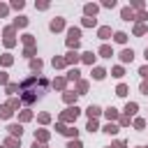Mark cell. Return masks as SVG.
Wrapping results in <instances>:
<instances>
[{
	"instance_id": "8fae6325",
	"label": "cell",
	"mask_w": 148,
	"mask_h": 148,
	"mask_svg": "<svg viewBox=\"0 0 148 148\" xmlns=\"http://www.w3.org/2000/svg\"><path fill=\"white\" fill-rule=\"evenodd\" d=\"M109 35H111V28H99V37L102 39H109Z\"/></svg>"
},
{
	"instance_id": "d6a6232c",
	"label": "cell",
	"mask_w": 148,
	"mask_h": 148,
	"mask_svg": "<svg viewBox=\"0 0 148 148\" xmlns=\"http://www.w3.org/2000/svg\"><path fill=\"white\" fill-rule=\"evenodd\" d=\"M5 14H7V7H5V5H0V16H5Z\"/></svg>"
},
{
	"instance_id": "4316f807",
	"label": "cell",
	"mask_w": 148,
	"mask_h": 148,
	"mask_svg": "<svg viewBox=\"0 0 148 148\" xmlns=\"http://www.w3.org/2000/svg\"><path fill=\"white\" fill-rule=\"evenodd\" d=\"M83 25H95V18H83Z\"/></svg>"
},
{
	"instance_id": "ac0fdd59",
	"label": "cell",
	"mask_w": 148,
	"mask_h": 148,
	"mask_svg": "<svg viewBox=\"0 0 148 148\" xmlns=\"http://www.w3.org/2000/svg\"><path fill=\"white\" fill-rule=\"evenodd\" d=\"M125 39H127V35H125V32H116V42L125 44Z\"/></svg>"
},
{
	"instance_id": "2e32d148",
	"label": "cell",
	"mask_w": 148,
	"mask_h": 148,
	"mask_svg": "<svg viewBox=\"0 0 148 148\" xmlns=\"http://www.w3.org/2000/svg\"><path fill=\"white\" fill-rule=\"evenodd\" d=\"M116 95L125 97V95H127V86H123V83H120V86H118V90H116Z\"/></svg>"
},
{
	"instance_id": "ffe728a7",
	"label": "cell",
	"mask_w": 148,
	"mask_h": 148,
	"mask_svg": "<svg viewBox=\"0 0 148 148\" xmlns=\"http://www.w3.org/2000/svg\"><path fill=\"white\" fill-rule=\"evenodd\" d=\"M134 32H136V35H143V32H146V25H141V23H139V25L134 28Z\"/></svg>"
},
{
	"instance_id": "9a60e30c",
	"label": "cell",
	"mask_w": 148,
	"mask_h": 148,
	"mask_svg": "<svg viewBox=\"0 0 148 148\" xmlns=\"http://www.w3.org/2000/svg\"><path fill=\"white\" fill-rule=\"evenodd\" d=\"M99 53H102V56H104V58H111V56H113V53H111V49H109V46H102V49H99Z\"/></svg>"
},
{
	"instance_id": "3957f363",
	"label": "cell",
	"mask_w": 148,
	"mask_h": 148,
	"mask_svg": "<svg viewBox=\"0 0 148 148\" xmlns=\"http://www.w3.org/2000/svg\"><path fill=\"white\" fill-rule=\"evenodd\" d=\"M62 25H65L62 18H53V21H51V30H53V32H56V30H62Z\"/></svg>"
},
{
	"instance_id": "4fadbf2b",
	"label": "cell",
	"mask_w": 148,
	"mask_h": 148,
	"mask_svg": "<svg viewBox=\"0 0 148 148\" xmlns=\"http://www.w3.org/2000/svg\"><path fill=\"white\" fill-rule=\"evenodd\" d=\"M104 74H106V72H104L102 67H95V72H92V76H95V79H104Z\"/></svg>"
},
{
	"instance_id": "277c9868",
	"label": "cell",
	"mask_w": 148,
	"mask_h": 148,
	"mask_svg": "<svg viewBox=\"0 0 148 148\" xmlns=\"http://www.w3.org/2000/svg\"><path fill=\"white\" fill-rule=\"evenodd\" d=\"M76 116H79V109H76V106H74V109H67V113H65V116H62V118H65V120H74V118H76Z\"/></svg>"
},
{
	"instance_id": "484cf974",
	"label": "cell",
	"mask_w": 148,
	"mask_h": 148,
	"mask_svg": "<svg viewBox=\"0 0 148 148\" xmlns=\"http://www.w3.org/2000/svg\"><path fill=\"white\" fill-rule=\"evenodd\" d=\"M88 130H90V132H95V130H97V123H95V120H90V123H88Z\"/></svg>"
},
{
	"instance_id": "d590c367",
	"label": "cell",
	"mask_w": 148,
	"mask_h": 148,
	"mask_svg": "<svg viewBox=\"0 0 148 148\" xmlns=\"http://www.w3.org/2000/svg\"><path fill=\"white\" fill-rule=\"evenodd\" d=\"M0 148H5V146H0Z\"/></svg>"
},
{
	"instance_id": "d6986e66",
	"label": "cell",
	"mask_w": 148,
	"mask_h": 148,
	"mask_svg": "<svg viewBox=\"0 0 148 148\" xmlns=\"http://www.w3.org/2000/svg\"><path fill=\"white\" fill-rule=\"evenodd\" d=\"M81 58H83V60H86V62H92V60H95V56H92V53H90V51H88V53H83V56H81Z\"/></svg>"
},
{
	"instance_id": "f546056e",
	"label": "cell",
	"mask_w": 148,
	"mask_h": 148,
	"mask_svg": "<svg viewBox=\"0 0 148 148\" xmlns=\"http://www.w3.org/2000/svg\"><path fill=\"white\" fill-rule=\"evenodd\" d=\"M111 148H125V143H123V141H118V143H113Z\"/></svg>"
},
{
	"instance_id": "9c48e42d",
	"label": "cell",
	"mask_w": 148,
	"mask_h": 148,
	"mask_svg": "<svg viewBox=\"0 0 148 148\" xmlns=\"http://www.w3.org/2000/svg\"><path fill=\"white\" fill-rule=\"evenodd\" d=\"M125 111H127V116H132V113H136V104H134V102H127V106H125Z\"/></svg>"
},
{
	"instance_id": "ba28073f",
	"label": "cell",
	"mask_w": 148,
	"mask_h": 148,
	"mask_svg": "<svg viewBox=\"0 0 148 148\" xmlns=\"http://www.w3.org/2000/svg\"><path fill=\"white\" fill-rule=\"evenodd\" d=\"M86 14H88V18L95 16V14H97V7H95V5H86Z\"/></svg>"
},
{
	"instance_id": "603a6c76",
	"label": "cell",
	"mask_w": 148,
	"mask_h": 148,
	"mask_svg": "<svg viewBox=\"0 0 148 148\" xmlns=\"http://www.w3.org/2000/svg\"><path fill=\"white\" fill-rule=\"evenodd\" d=\"M32 69L39 72V69H42V60H32Z\"/></svg>"
},
{
	"instance_id": "e0dca14e",
	"label": "cell",
	"mask_w": 148,
	"mask_h": 148,
	"mask_svg": "<svg viewBox=\"0 0 148 148\" xmlns=\"http://www.w3.org/2000/svg\"><path fill=\"white\" fill-rule=\"evenodd\" d=\"M104 132H109V134H116V132H118V127H116L113 123H109V125L104 127Z\"/></svg>"
},
{
	"instance_id": "f1b7e54d",
	"label": "cell",
	"mask_w": 148,
	"mask_h": 148,
	"mask_svg": "<svg viewBox=\"0 0 148 148\" xmlns=\"http://www.w3.org/2000/svg\"><path fill=\"white\" fill-rule=\"evenodd\" d=\"M69 148H81V141H69Z\"/></svg>"
},
{
	"instance_id": "7a4b0ae2",
	"label": "cell",
	"mask_w": 148,
	"mask_h": 148,
	"mask_svg": "<svg viewBox=\"0 0 148 148\" xmlns=\"http://www.w3.org/2000/svg\"><path fill=\"white\" fill-rule=\"evenodd\" d=\"M132 58H134V51H132V49H125V51L120 53V60H123V62H132Z\"/></svg>"
},
{
	"instance_id": "83f0119b",
	"label": "cell",
	"mask_w": 148,
	"mask_h": 148,
	"mask_svg": "<svg viewBox=\"0 0 148 148\" xmlns=\"http://www.w3.org/2000/svg\"><path fill=\"white\" fill-rule=\"evenodd\" d=\"M72 99H76V95H72V92H67V95H65V102H72Z\"/></svg>"
},
{
	"instance_id": "4dcf8cb0",
	"label": "cell",
	"mask_w": 148,
	"mask_h": 148,
	"mask_svg": "<svg viewBox=\"0 0 148 148\" xmlns=\"http://www.w3.org/2000/svg\"><path fill=\"white\" fill-rule=\"evenodd\" d=\"M0 83H7V74H2V72H0Z\"/></svg>"
},
{
	"instance_id": "30bf717a",
	"label": "cell",
	"mask_w": 148,
	"mask_h": 148,
	"mask_svg": "<svg viewBox=\"0 0 148 148\" xmlns=\"http://www.w3.org/2000/svg\"><path fill=\"white\" fill-rule=\"evenodd\" d=\"M12 116V109L9 106H0V118H9Z\"/></svg>"
},
{
	"instance_id": "52a82bcc",
	"label": "cell",
	"mask_w": 148,
	"mask_h": 148,
	"mask_svg": "<svg viewBox=\"0 0 148 148\" xmlns=\"http://www.w3.org/2000/svg\"><path fill=\"white\" fill-rule=\"evenodd\" d=\"M123 18H125V21H132V18H134V12H132L130 7H125V9H123Z\"/></svg>"
},
{
	"instance_id": "d4e9b609",
	"label": "cell",
	"mask_w": 148,
	"mask_h": 148,
	"mask_svg": "<svg viewBox=\"0 0 148 148\" xmlns=\"http://www.w3.org/2000/svg\"><path fill=\"white\" fill-rule=\"evenodd\" d=\"M113 76H118V79H120V76H123V67H116V69H113Z\"/></svg>"
},
{
	"instance_id": "836d02e7",
	"label": "cell",
	"mask_w": 148,
	"mask_h": 148,
	"mask_svg": "<svg viewBox=\"0 0 148 148\" xmlns=\"http://www.w3.org/2000/svg\"><path fill=\"white\" fill-rule=\"evenodd\" d=\"M32 148H46V146H44V143H37V141H35V143H32Z\"/></svg>"
},
{
	"instance_id": "1f68e13d",
	"label": "cell",
	"mask_w": 148,
	"mask_h": 148,
	"mask_svg": "<svg viewBox=\"0 0 148 148\" xmlns=\"http://www.w3.org/2000/svg\"><path fill=\"white\" fill-rule=\"evenodd\" d=\"M141 92H143V95H148V83H143V86H141Z\"/></svg>"
},
{
	"instance_id": "7402d4cb",
	"label": "cell",
	"mask_w": 148,
	"mask_h": 148,
	"mask_svg": "<svg viewBox=\"0 0 148 148\" xmlns=\"http://www.w3.org/2000/svg\"><path fill=\"white\" fill-rule=\"evenodd\" d=\"M25 23H28L25 16H18V18H16V25H25Z\"/></svg>"
},
{
	"instance_id": "6da1fadb",
	"label": "cell",
	"mask_w": 148,
	"mask_h": 148,
	"mask_svg": "<svg viewBox=\"0 0 148 148\" xmlns=\"http://www.w3.org/2000/svg\"><path fill=\"white\" fill-rule=\"evenodd\" d=\"M67 35H69V37H67V44L76 49V46H79V37H81V30H79V28H69V32H67Z\"/></svg>"
},
{
	"instance_id": "7c38bea8",
	"label": "cell",
	"mask_w": 148,
	"mask_h": 148,
	"mask_svg": "<svg viewBox=\"0 0 148 148\" xmlns=\"http://www.w3.org/2000/svg\"><path fill=\"white\" fill-rule=\"evenodd\" d=\"M76 60H79V56H76L74 51H69V53H67V58H65V62H76Z\"/></svg>"
},
{
	"instance_id": "5b68a950",
	"label": "cell",
	"mask_w": 148,
	"mask_h": 148,
	"mask_svg": "<svg viewBox=\"0 0 148 148\" xmlns=\"http://www.w3.org/2000/svg\"><path fill=\"white\" fill-rule=\"evenodd\" d=\"M9 132H12V136H18V139H21L23 127H21V125H9Z\"/></svg>"
},
{
	"instance_id": "e575fe53",
	"label": "cell",
	"mask_w": 148,
	"mask_h": 148,
	"mask_svg": "<svg viewBox=\"0 0 148 148\" xmlns=\"http://www.w3.org/2000/svg\"><path fill=\"white\" fill-rule=\"evenodd\" d=\"M146 58H148V49H146Z\"/></svg>"
},
{
	"instance_id": "5bb4252c",
	"label": "cell",
	"mask_w": 148,
	"mask_h": 148,
	"mask_svg": "<svg viewBox=\"0 0 148 148\" xmlns=\"http://www.w3.org/2000/svg\"><path fill=\"white\" fill-rule=\"evenodd\" d=\"M5 146H7V148H16V146H18V141H16L14 136H9V139L5 141Z\"/></svg>"
},
{
	"instance_id": "cb8c5ba5",
	"label": "cell",
	"mask_w": 148,
	"mask_h": 148,
	"mask_svg": "<svg viewBox=\"0 0 148 148\" xmlns=\"http://www.w3.org/2000/svg\"><path fill=\"white\" fill-rule=\"evenodd\" d=\"M106 116H109V118H116V116H118V113H116V109H113V106H111V109H106Z\"/></svg>"
},
{
	"instance_id": "44dd1931",
	"label": "cell",
	"mask_w": 148,
	"mask_h": 148,
	"mask_svg": "<svg viewBox=\"0 0 148 148\" xmlns=\"http://www.w3.org/2000/svg\"><path fill=\"white\" fill-rule=\"evenodd\" d=\"M139 74H141V76H143V79H148V65H143V67H141V69H139Z\"/></svg>"
},
{
	"instance_id": "8992f818",
	"label": "cell",
	"mask_w": 148,
	"mask_h": 148,
	"mask_svg": "<svg viewBox=\"0 0 148 148\" xmlns=\"http://www.w3.org/2000/svg\"><path fill=\"white\" fill-rule=\"evenodd\" d=\"M88 116H90V120H95L99 116V106H88Z\"/></svg>"
}]
</instances>
